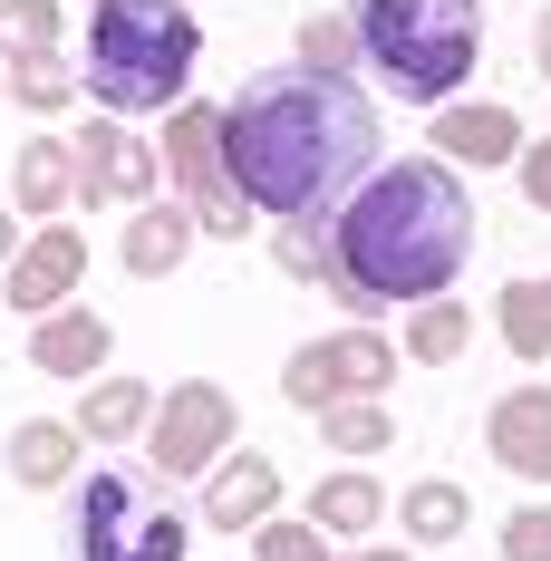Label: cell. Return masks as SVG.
<instances>
[{
  "label": "cell",
  "instance_id": "6da1fadb",
  "mask_svg": "<svg viewBox=\"0 0 551 561\" xmlns=\"http://www.w3.org/2000/svg\"><path fill=\"white\" fill-rule=\"evenodd\" d=\"M214 165L252 214L320 224L378 174V107L348 78L262 68V78H242V98L214 107Z\"/></svg>",
  "mask_w": 551,
  "mask_h": 561
},
{
  "label": "cell",
  "instance_id": "7a4b0ae2",
  "mask_svg": "<svg viewBox=\"0 0 551 561\" xmlns=\"http://www.w3.org/2000/svg\"><path fill=\"white\" fill-rule=\"evenodd\" d=\"M474 252V194L455 184V165L436 156H397L378 165L330 224V280L358 310L387 300H436Z\"/></svg>",
  "mask_w": 551,
  "mask_h": 561
},
{
  "label": "cell",
  "instance_id": "3957f363",
  "mask_svg": "<svg viewBox=\"0 0 551 561\" xmlns=\"http://www.w3.org/2000/svg\"><path fill=\"white\" fill-rule=\"evenodd\" d=\"M204 30L184 0H97L88 10V98L126 126V116H165L194 88Z\"/></svg>",
  "mask_w": 551,
  "mask_h": 561
},
{
  "label": "cell",
  "instance_id": "277c9868",
  "mask_svg": "<svg viewBox=\"0 0 551 561\" xmlns=\"http://www.w3.org/2000/svg\"><path fill=\"white\" fill-rule=\"evenodd\" d=\"M358 58L378 68L406 107H445L455 78L484 58V0H358Z\"/></svg>",
  "mask_w": 551,
  "mask_h": 561
},
{
  "label": "cell",
  "instance_id": "5b68a950",
  "mask_svg": "<svg viewBox=\"0 0 551 561\" xmlns=\"http://www.w3.org/2000/svg\"><path fill=\"white\" fill-rule=\"evenodd\" d=\"M194 523L136 474V465H97L68 494V552L78 561H184Z\"/></svg>",
  "mask_w": 551,
  "mask_h": 561
},
{
  "label": "cell",
  "instance_id": "8992f818",
  "mask_svg": "<svg viewBox=\"0 0 551 561\" xmlns=\"http://www.w3.org/2000/svg\"><path fill=\"white\" fill-rule=\"evenodd\" d=\"M146 446H156V465L165 474H214L222 446H232V397L222 388H165V407L146 416Z\"/></svg>",
  "mask_w": 551,
  "mask_h": 561
},
{
  "label": "cell",
  "instance_id": "52a82bcc",
  "mask_svg": "<svg viewBox=\"0 0 551 561\" xmlns=\"http://www.w3.org/2000/svg\"><path fill=\"white\" fill-rule=\"evenodd\" d=\"M156 165H174V184L194 194V232H242V194H232L222 165H214V107H174Z\"/></svg>",
  "mask_w": 551,
  "mask_h": 561
},
{
  "label": "cell",
  "instance_id": "ba28073f",
  "mask_svg": "<svg viewBox=\"0 0 551 561\" xmlns=\"http://www.w3.org/2000/svg\"><path fill=\"white\" fill-rule=\"evenodd\" d=\"M78 156V204H156V156H146V136H126V126H88V146H68Z\"/></svg>",
  "mask_w": 551,
  "mask_h": 561
},
{
  "label": "cell",
  "instance_id": "9c48e42d",
  "mask_svg": "<svg viewBox=\"0 0 551 561\" xmlns=\"http://www.w3.org/2000/svg\"><path fill=\"white\" fill-rule=\"evenodd\" d=\"M78 272H88V242L78 232H30L20 252H10V310H68V290H78Z\"/></svg>",
  "mask_w": 551,
  "mask_h": 561
},
{
  "label": "cell",
  "instance_id": "30bf717a",
  "mask_svg": "<svg viewBox=\"0 0 551 561\" xmlns=\"http://www.w3.org/2000/svg\"><path fill=\"white\" fill-rule=\"evenodd\" d=\"M68 204H78V156H68L58 136H30V146H20V165H10V214L58 224Z\"/></svg>",
  "mask_w": 551,
  "mask_h": 561
},
{
  "label": "cell",
  "instance_id": "8fae6325",
  "mask_svg": "<svg viewBox=\"0 0 551 561\" xmlns=\"http://www.w3.org/2000/svg\"><path fill=\"white\" fill-rule=\"evenodd\" d=\"M272 504H280V474L262 465V455H222V465H214V484H204V523H214V533L272 523Z\"/></svg>",
  "mask_w": 551,
  "mask_h": 561
},
{
  "label": "cell",
  "instance_id": "7c38bea8",
  "mask_svg": "<svg viewBox=\"0 0 551 561\" xmlns=\"http://www.w3.org/2000/svg\"><path fill=\"white\" fill-rule=\"evenodd\" d=\"M107 320L97 310H49L39 330H30V358L49 368V378H88V368H107Z\"/></svg>",
  "mask_w": 551,
  "mask_h": 561
},
{
  "label": "cell",
  "instance_id": "4fadbf2b",
  "mask_svg": "<svg viewBox=\"0 0 551 561\" xmlns=\"http://www.w3.org/2000/svg\"><path fill=\"white\" fill-rule=\"evenodd\" d=\"M494 455L513 474H551V388H523L494 407Z\"/></svg>",
  "mask_w": 551,
  "mask_h": 561
},
{
  "label": "cell",
  "instance_id": "5bb4252c",
  "mask_svg": "<svg viewBox=\"0 0 551 561\" xmlns=\"http://www.w3.org/2000/svg\"><path fill=\"white\" fill-rule=\"evenodd\" d=\"M78 426H49V416H30V426H10V474L30 484V494H58L68 474H78Z\"/></svg>",
  "mask_w": 551,
  "mask_h": 561
},
{
  "label": "cell",
  "instance_id": "9a60e30c",
  "mask_svg": "<svg viewBox=\"0 0 551 561\" xmlns=\"http://www.w3.org/2000/svg\"><path fill=\"white\" fill-rule=\"evenodd\" d=\"M184 252H194V214H184V204H136V224H126V272L156 280V272H174Z\"/></svg>",
  "mask_w": 551,
  "mask_h": 561
},
{
  "label": "cell",
  "instance_id": "2e32d148",
  "mask_svg": "<svg viewBox=\"0 0 551 561\" xmlns=\"http://www.w3.org/2000/svg\"><path fill=\"white\" fill-rule=\"evenodd\" d=\"M146 416H156V388L107 378V388H88V407H78V446H126V436H146Z\"/></svg>",
  "mask_w": 551,
  "mask_h": 561
},
{
  "label": "cell",
  "instance_id": "e0dca14e",
  "mask_svg": "<svg viewBox=\"0 0 551 561\" xmlns=\"http://www.w3.org/2000/svg\"><path fill=\"white\" fill-rule=\"evenodd\" d=\"M0 58H58V0H0Z\"/></svg>",
  "mask_w": 551,
  "mask_h": 561
},
{
  "label": "cell",
  "instance_id": "ac0fdd59",
  "mask_svg": "<svg viewBox=\"0 0 551 561\" xmlns=\"http://www.w3.org/2000/svg\"><path fill=\"white\" fill-rule=\"evenodd\" d=\"M310 358H320V378H330V397L338 388H387V368H397V358H387V339H330V348H310Z\"/></svg>",
  "mask_w": 551,
  "mask_h": 561
},
{
  "label": "cell",
  "instance_id": "d6986e66",
  "mask_svg": "<svg viewBox=\"0 0 551 561\" xmlns=\"http://www.w3.org/2000/svg\"><path fill=\"white\" fill-rule=\"evenodd\" d=\"M436 136H445V156H474V165H484V156L513 146V116H503V107H455Z\"/></svg>",
  "mask_w": 551,
  "mask_h": 561
},
{
  "label": "cell",
  "instance_id": "ffe728a7",
  "mask_svg": "<svg viewBox=\"0 0 551 561\" xmlns=\"http://www.w3.org/2000/svg\"><path fill=\"white\" fill-rule=\"evenodd\" d=\"M310 513H320L330 533H368V523H378V484H368V474H330Z\"/></svg>",
  "mask_w": 551,
  "mask_h": 561
},
{
  "label": "cell",
  "instance_id": "44dd1931",
  "mask_svg": "<svg viewBox=\"0 0 551 561\" xmlns=\"http://www.w3.org/2000/svg\"><path fill=\"white\" fill-rule=\"evenodd\" d=\"M503 310H513V320H503L513 348H523V358H542V348H551V290H542V280H513V290H503Z\"/></svg>",
  "mask_w": 551,
  "mask_h": 561
},
{
  "label": "cell",
  "instance_id": "7402d4cb",
  "mask_svg": "<svg viewBox=\"0 0 551 561\" xmlns=\"http://www.w3.org/2000/svg\"><path fill=\"white\" fill-rule=\"evenodd\" d=\"M348 58H358V30H348V20H330V10L300 20V68H310V78H338Z\"/></svg>",
  "mask_w": 551,
  "mask_h": 561
},
{
  "label": "cell",
  "instance_id": "603a6c76",
  "mask_svg": "<svg viewBox=\"0 0 551 561\" xmlns=\"http://www.w3.org/2000/svg\"><path fill=\"white\" fill-rule=\"evenodd\" d=\"M10 98H20V107H39V116H58L68 98H78V78H68L58 58H20V68H10Z\"/></svg>",
  "mask_w": 551,
  "mask_h": 561
},
{
  "label": "cell",
  "instance_id": "cb8c5ba5",
  "mask_svg": "<svg viewBox=\"0 0 551 561\" xmlns=\"http://www.w3.org/2000/svg\"><path fill=\"white\" fill-rule=\"evenodd\" d=\"M320 436H330L338 455H378L387 446V416L378 407H320Z\"/></svg>",
  "mask_w": 551,
  "mask_h": 561
},
{
  "label": "cell",
  "instance_id": "d4e9b609",
  "mask_svg": "<svg viewBox=\"0 0 551 561\" xmlns=\"http://www.w3.org/2000/svg\"><path fill=\"white\" fill-rule=\"evenodd\" d=\"M406 523H416L426 542H445V533L464 523V494H455V484H416V494H406Z\"/></svg>",
  "mask_w": 551,
  "mask_h": 561
},
{
  "label": "cell",
  "instance_id": "484cf974",
  "mask_svg": "<svg viewBox=\"0 0 551 561\" xmlns=\"http://www.w3.org/2000/svg\"><path fill=\"white\" fill-rule=\"evenodd\" d=\"M464 348V310H426L416 320V358H455Z\"/></svg>",
  "mask_w": 551,
  "mask_h": 561
},
{
  "label": "cell",
  "instance_id": "4316f807",
  "mask_svg": "<svg viewBox=\"0 0 551 561\" xmlns=\"http://www.w3.org/2000/svg\"><path fill=\"white\" fill-rule=\"evenodd\" d=\"M503 552H513V561H551V513H513Z\"/></svg>",
  "mask_w": 551,
  "mask_h": 561
},
{
  "label": "cell",
  "instance_id": "83f0119b",
  "mask_svg": "<svg viewBox=\"0 0 551 561\" xmlns=\"http://www.w3.org/2000/svg\"><path fill=\"white\" fill-rule=\"evenodd\" d=\"M262 561H320V533H300V523H262Z\"/></svg>",
  "mask_w": 551,
  "mask_h": 561
},
{
  "label": "cell",
  "instance_id": "f1b7e54d",
  "mask_svg": "<svg viewBox=\"0 0 551 561\" xmlns=\"http://www.w3.org/2000/svg\"><path fill=\"white\" fill-rule=\"evenodd\" d=\"M523 184H532V204H551V146H532V156H523Z\"/></svg>",
  "mask_w": 551,
  "mask_h": 561
},
{
  "label": "cell",
  "instance_id": "f546056e",
  "mask_svg": "<svg viewBox=\"0 0 551 561\" xmlns=\"http://www.w3.org/2000/svg\"><path fill=\"white\" fill-rule=\"evenodd\" d=\"M532 58H542V78H551V10H542V30H532Z\"/></svg>",
  "mask_w": 551,
  "mask_h": 561
},
{
  "label": "cell",
  "instance_id": "4dcf8cb0",
  "mask_svg": "<svg viewBox=\"0 0 551 561\" xmlns=\"http://www.w3.org/2000/svg\"><path fill=\"white\" fill-rule=\"evenodd\" d=\"M10 252H20V232H10V204H0V262H10Z\"/></svg>",
  "mask_w": 551,
  "mask_h": 561
},
{
  "label": "cell",
  "instance_id": "1f68e13d",
  "mask_svg": "<svg viewBox=\"0 0 551 561\" xmlns=\"http://www.w3.org/2000/svg\"><path fill=\"white\" fill-rule=\"evenodd\" d=\"M368 561H397V552H368Z\"/></svg>",
  "mask_w": 551,
  "mask_h": 561
}]
</instances>
